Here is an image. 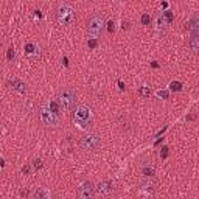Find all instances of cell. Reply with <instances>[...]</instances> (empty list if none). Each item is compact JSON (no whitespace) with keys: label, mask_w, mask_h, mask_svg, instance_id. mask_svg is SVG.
I'll use <instances>...</instances> for the list:
<instances>
[{"label":"cell","mask_w":199,"mask_h":199,"mask_svg":"<svg viewBox=\"0 0 199 199\" xmlns=\"http://www.w3.org/2000/svg\"><path fill=\"white\" fill-rule=\"evenodd\" d=\"M103 27H104V17H103V14L101 13L92 14L89 17V20H87V36L97 39L101 34Z\"/></svg>","instance_id":"obj_1"},{"label":"cell","mask_w":199,"mask_h":199,"mask_svg":"<svg viewBox=\"0 0 199 199\" xmlns=\"http://www.w3.org/2000/svg\"><path fill=\"white\" fill-rule=\"evenodd\" d=\"M58 103L62 109L65 111H72L75 107V103H76V95L72 89H61L58 92Z\"/></svg>","instance_id":"obj_2"},{"label":"cell","mask_w":199,"mask_h":199,"mask_svg":"<svg viewBox=\"0 0 199 199\" xmlns=\"http://www.w3.org/2000/svg\"><path fill=\"white\" fill-rule=\"evenodd\" d=\"M73 121L80 129H87L90 126V109L87 106H78L73 114Z\"/></svg>","instance_id":"obj_3"},{"label":"cell","mask_w":199,"mask_h":199,"mask_svg":"<svg viewBox=\"0 0 199 199\" xmlns=\"http://www.w3.org/2000/svg\"><path fill=\"white\" fill-rule=\"evenodd\" d=\"M56 17H58V22H59L61 25H70V24H73V20H75V9H73L70 5H62V6L58 9Z\"/></svg>","instance_id":"obj_4"},{"label":"cell","mask_w":199,"mask_h":199,"mask_svg":"<svg viewBox=\"0 0 199 199\" xmlns=\"http://www.w3.org/2000/svg\"><path fill=\"white\" fill-rule=\"evenodd\" d=\"M100 137L97 134H86L84 137H81L80 146L86 151H95L100 148Z\"/></svg>","instance_id":"obj_5"},{"label":"cell","mask_w":199,"mask_h":199,"mask_svg":"<svg viewBox=\"0 0 199 199\" xmlns=\"http://www.w3.org/2000/svg\"><path fill=\"white\" fill-rule=\"evenodd\" d=\"M40 120L47 126H56L59 123V115L53 114L48 109V106H44V107H40Z\"/></svg>","instance_id":"obj_6"},{"label":"cell","mask_w":199,"mask_h":199,"mask_svg":"<svg viewBox=\"0 0 199 199\" xmlns=\"http://www.w3.org/2000/svg\"><path fill=\"white\" fill-rule=\"evenodd\" d=\"M93 195H95V187L89 181L82 182L80 187H78V196L81 199H92Z\"/></svg>","instance_id":"obj_7"},{"label":"cell","mask_w":199,"mask_h":199,"mask_svg":"<svg viewBox=\"0 0 199 199\" xmlns=\"http://www.w3.org/2000/svg\"><path fill=\"white\" fill-rule=\"evenodd\" d=\"M114 187H112V182L109 181H101L97 187H95V191L100 195V196H109L112 193Z\"/></svg>","instance_id":"obj_8"},{"label":"cell","mask_w":199,"mask_h":199,"mask_svg":"<svg viewBox=\"0 0 199 199\" xmlns=\"http://www.w3.org/2000/svg\"><path fill=\"white\" fill-rule=\"evenodd\" d=\"M188 45H190V48H191L193 53H198V50H199V31H191Z\"/></svg>","instance_id":"obj_9"},{"label":"cell","mask_w":199,"mask_h":199,"mask_svg":"<svg viewBox=\"0 0 199 199\" xmlns=\"http://www.w3.org/2000/svg\"><path fill=\"white\" fill-rule=\"evenodd\" d=\"M9 84H11V87L14 89V90H17L19 93H25L27 92V86H25V82L20 80H11L9 81Z\"/></svg>","instance_id":"obj_10"},{"label":"cell","mask_w":199,"mask_h":199,"mask_svg":"<svg viewBox=\"0 0 199 199\" xmlns=\"http://www.w3.org/2000/svg\"><path fill=\"white\" fill-rule=\"evenodd\" d=\"M185 28H187L190 33H191V31H199V19L195 16V17H193V19L187 24V27H185Z\"/></svg>","instance_id":"obj_11"},{"label":"cell","mask_w":199,"mask_h":199,"mask_svg":"<svg viewBox=\"0 0 199 199\" xmlns=\"http://www.w3.org/2000/svg\"><path fill=\"white\" fill-rule=\"evenodd\" d=\"M142 188L143 190H154L156 188V181H153V177H146L145 181H142Z\"/></svg>","instance_id":"obj_12"},{"label":"cell","mask_w":199,"mask_h":199,"mask_svg":"<svg viewBox=\"0 0 199 199\" xmlns=\"http://www.w3.org/2000/svg\"><path fill=\"white\" fill-rule=\"evenodd\" d=\"M165 20H163V17L162 16H157V19H156V33L157 34H162L163 31H165Z\"/></svg>","instance_id":"obj_13"},{"label":"cell","mask_w":199,"mask_h":199,"mask_svg":"<svg viewBox=\"0 0 199 199\" xmlns=\"http://www.w3.org/2000/svg\"><path fill=\"white\" fill-rule=\"evenodd\" d=\"M50 196H51V195H50V191H48L47 188H39V190L34 191V198L36 199H48Z\"/></svg>","instance_id":"obj_14"},{"label":"cell","mask_w":199,"mask_h":199,"mask_svg":"<svg viewBox=\"0 0 199 199\" xmlns=\"http://www.w3.org/2000/svg\"><path fill=\"white\" fill-rule=\"evenodd\" d=\"M48 109H50L53 114H56V115L61 114V106H59L58 101H50V103H48Z\"/></svg>","instance_id":"obj_15"},{"label":"cell","mask_w":199,"mask_h":199,"mask_svg":"<svg viewBox=\"0 0 199 199\" xmlns=\"http://www.w3.org/2000/svg\"><path fill=\"white\" fill-rule=\"evenodd\" d=\"M142 173H143V176H145V177H154V174H156V170H154L153 166H143Z\"/></svg>","instance_id":"obj_16"},{"label":"cell","mask_w":199,"mask_h":199,"mask_svg":"<svg viewBox=\"0 0 199 199\" xmlns=\"http://www.w3.org/2000/svg\"><path fill=\"white\" fill-rule=\"evenodd\" d=\"M25 53H27V55H33V53L38 55V48H36V45L31 44V42H28V44L25 45Z\"/></svg>","instance_id":"obj_17"},{"label":"cell","mask_w":199,"mask_h":199,"mask_svg":"<svg viewBox=\"0 0 199 199\" xmlns=\"http://www.w3.org/2000/svg\"><path fill=\"white\" fill-rule=\"evenodd\" d=\"M139 95H140L142 98H148V97L151 95V89H149V87H146V86H143V87H140V89H139Z\"/></svg>","instance_id":"obj_18"},{"label":"cell","mask_w":199,"mask_h":199,"mask_svg":"<svg viewBox=\"0 0 199 199\" xmlns=\"http://www.w3.org/2000/svg\"><path fill=\"white\" fill-rule=\"evenodd\" d=\"M162 17H163V20H165L166 24H171V22L174 20V16H173L171 11H165V13L162 14Z\"/></svg>","instance_id":"obj_19"},{"label":"cell","mask_w":199,"mask_h":199,"mask_svg":"<svg viewBox=\"0 0 199 199\" xmlns=\"http://www.w3.org/2000/svg\"><path fill=\"white\" fill-rule=\"evenodd\" d=\"M170 89L174 90V92H181V90H182V84H181L179 81H171V82H170Z\"/></svg>","instance_id":"obj_20"},{"label":"cell","mask_w":199,"mask_h":199,"mask_svg":"<svg viewBox=\"0 0 199 199\" xmlns=\"http://www.w3.org/2000/svg\"><path fill=\"white\" fill-rule=\"evenodd\" d=\"M168 154H170V148H168V146H163L162 151H160V157H162V159H166Z\"/></svg>","instance_id":"obj_21"},{"label":"cell","mask_w":199,"mask_h":199,"mask_svg":"<svg viewBox=\"0 0 199 199\" xmlns=\"http://www.w3.org/2000/svg\"><path fill=\"white\" fill-rule=\"evenodd\" d=\"M157 97H159V98H163V100H166V98L170 97V92H168V90H159V92H157Z\"/></svg>","instance_id":"obj_22"},{"label":"cell","mask_w":199,"mask_h":199,"mask_svg":"<svg viewBox=\"0 0 199 199\" xmlns=\"http://www.w3.org/2000/svg\"><path fill=\"white\" fill-rule=\"evenodd\" d=\"M149 22H151V17H149L148 14H143V16H142V24H143V25H149Z\"/></svg>","instance_id":"obj_23"},{"label":"cell","mask_w":199,"mask_h":199,"mask_svg":"<svg viewBox=\"0 0 199 199\" xmlns=\"http://www.w3.org/2000/svg\"><path fill=\"white\" fill-rule=\"evenodd\" d=\"M107 31H109V33H114V31H115V24H114V20L107 22Z\"/></svg>","instance_id":"obj_24"},{"label":"cell","mask_w":199,"mask_h":199,"mask_svg":"<svg viewBox=\"0 0 199 199\" xmlns=\"http://www.w3.org/2000/svg\"><path fill=\"white\" fill-rule=\"evenodd\" d=\"M6 59H8V61L14 59V48H9V50L6 51Z\"/></svg>","instance_id":"obj_25"},{"label":"cell","mask_w":199,"mask_h":199,"mask_svg":"<svg viewBox=\"0 0 199 199\" xmlns=\"http://www.w3.org/2000/svg\"><path fill=\"white\" fill-rule=\"evenodd\" d=\"M33 165H34V168H36V170H40V168H42V160H40V159H36Z\"/></svg>","instance_id":"obj_26"},{"label":"cell","mask_w":199,"mask_h":199,"mask_svg":"<svg viewBox=\"0 0 199 199\" xmlns=\"http://www.w3.org/2000/svg\"><path fill=\"white\" fill-rule=\"evenodd\" d=\"M89 47H90V48H95V47H97V39L90 38V40H89Z\"/></svg>","instance_id":"obj_27"},{"label":"cell","mask_w":199,"mask_h":199,"mask_svg":"<svg viewBox=\"0 0 199 199\" xmlns=\"http://www.w3.org/2000/svg\"><path fill=\"white\" fill-rule=\"evenodd\" d=\"M22 173H24V174H28V173H30V166H28V165H25V166L22 168Z\"/></svg>","instance_id":"obj_28"},{"label":"cell","mask_w":199,"mask_h":199,"mask_svg":"<svg viewBox=\"0 0 199 199\" xmlns=\"http://www.w3.org/2000/svg\"><path fill=\"white\" fill-rule=\"evenodd\" d=\"M121 28L123 30H129V22H123L121 24Z\"/></svg>","instance_id":"obj_29"},{"label":"cell","mask_w":199,"mask_h":199,"mask_svg":"<svg viewBox=\"0 0 199 199\" xmlns=\"http://www.w3.org/2000/svg\"><path fill=\"white\" fill-rule=\"evenodd\" d=\"M118 87H120V90H124V84L121 81H118Z\"/></svg>","instance_id":"obj_30"},{"label":"cell","mask_w":199,"mask_h":199,"mask_svg":"<svg viewBox=\"0 0 199 199\" xmlns=\"http://www.w3.org/2000/svg\"><path fill=\"white\" fill-rule=\"evenodd\" d=\"M62 62H64V65H65V67H69V61H67V58H64V59H62Z\"/></svg>","instance_id":"obj_31"},{"label":"cell","mask_w":199,"mask_h":199,"mask_svg":"<svg viewBox=\"0 0 199 199\" xmlns=\"http://www.w3.org/2000/svg\"><path fill=\"white\" fill-rule=\"evenodd\" d=\"M151 65H153V67H154V69H157V67H159V64H157V62H156V61H154V62H151Z\"/></svg>","instance_id":"obj_32"}]
</instances>
